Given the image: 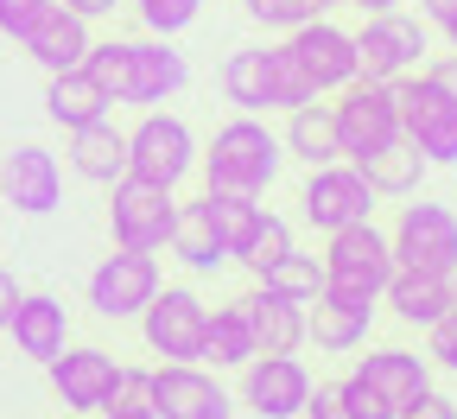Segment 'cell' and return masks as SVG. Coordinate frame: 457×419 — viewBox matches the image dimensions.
Returning a JSON list of instances; mask_svg holds the SVG:
<instances>
[{"instance_id": "6da1fadb", "label": "cell", "mask_w": 457, "mask_h": 419, "mask_svg": "<svg viewBox=\"0 0 457 419\" xmlns=\"http://www.w3.org/2000/svg\"><path fill=\"white\" fill-rule=\"evenodd\" d=\"M83 71L108 89L114 108H159L171 102L185 83H191V64H185V51H171V38H96L89 57H83Z\"/></svg>"}, {"instance_id": "7a4b0ae2", "label": "cell", "mask_w": 457, "mask_h": 419, "mask_svg": "<svg viewBox=\"0 0 457 419\" xmlns=\"http://www.w3.org/2000/svg\"><path fill=\"white\" fill-rule=\"evenodd\" d=\"M286 165V147L279 134L261 122V114H242L222 122L210 134V147H197V172H204V191H248V197H267L273 178Z\"/></svg>"}, {"instance_id": "3957f363", "label": "cell", "mask_w": 457, "mask_h": 419, "mask_svg": "<svg viewBox=\"0 0 457 419\" xmlns=\"http://www.w3.org/2000/svg\"><path fill=\"white\" fill-rule=\"evenodd\" d=\"M324 292L343 298L356 312H381V286L394 273V248H387V229L375 216L350 222V229H330L324 235Z\"/></svg>"}, {"instance_id": "277c9868", "label": "cell", "mask_w": 457, "mask_h": 419, "mask_svg": "<svg viewBox=\"0 0 457 419\" xmlns=\"http://www.w3.org/2000/svg\"><path fill=\"white\" fill-rule=\"evenodd\" d=\"M171 222H179V191L171 185H153V178H140V172H121L108 185V235H114V248L159 255L171 242Z\"/></svg>"}, {"instance_id": "5b68a950", "label": "cell", "mask_w": 457, "mask_h": 419, "mask_svg": "<svg viewBox=\"0 0 457 419\" xmlns=\"http://www.w3.org/2000/svg\"><path fill=\"white\" fill-rule=\"evenodd\" d=\"M128 172L153 178V185L179 191L185 178L197 172V134L185 114H165V108H140V122L128 128Z\"/></svg>"}, {"instance_id": "8992f818", "label": "cell", "mask_w": 457, "mask_h": 419, "mask_svg": "<svg viewBox=\"0 0 457 419\" xmlns=\"http://www.w3.org/2000/svg\"><path fill=\"white\" fill-rule=\"evenodd\" d=\"M330 122H337V147H343V159L381 153L387 140H400V102H394V83H381V77L343 83L337 102H330Z\"/></svg>"}, {"instance_id": "52a82bcc", "label": "cell", "mask_w": 457, "mask_h": 419, "mask_svg": "<svg viewBox=\"0 0 457 419\" xmlns=\"http://www.w3.org/2000/svg\"><path fill=\"white\" fill-rule=\"evenodd\" d=\"M134 324H140V343L159 356V363H204V324H210V306H204L191 286H159Z\"/></svg>"}, {"instance_id": "ba28073f", "label": "cell", "mask_w": 457, "mask_h": 419, "mask_svg": "<svg viewBox=\"0 0 457 419\" xmlns=\"http://www.w3.org/2000/svg\"><path fill=\"white\" fill-rule=\"evenodd\" d=\"M394 102H400V134L426 153V165H457V102L426 71L394 77Z\"/></svg>"}, {"instance_id": "9c48e42d", "label": "cell", "mask_w": 457, "mask_h": 419, "mask_svg": "<svg viewBox=\"0 0 457 419\" xmlns=\"http://www.w3.org/2000/svg\"><path fill=\"white\" fill-rule=\"evenodd\" d=\"M165 280H159V255H146V248H114V255H102L96 261V273H89V312L96 318H108V324H128V318H140L146 312V298L159 292Z\"/></svg>"}, {"instance_id": "30bf717a", "label": "cell", "mask_w": 457, "mask_h": 419, "mask_svg": "<svg viewBox=\"0 0 457 419\" xmlns=\"http://www.w3.org/2000/svg\"><path fill=\"white\" fill-rule=\"evenodd\" d=\"M394 267H420V273H451L457 267V210L451 204H400L387 229Z\"/></svg>"}, {"instance_id": "8fae6325", "label": "cell", "mask_w": 457, "mask_h": 419, "mask_svg": "<svg viewBox=\"0 0 457 419\" xmlns=\"http://www.w3.org/2000/svg\"><path fill=\"white\" fill-rule=\"evenodd\" d=\"M375 204H381V197L369 191V178L356 172V159H324V165H312L305 191H299V210H305V222H312L318 235L375 216Z\"/></svg>"}, {"instance_id": "7c38bea8", "label": "cell", "mask_w": 457, "mask_h": 419, "mask_svg": "<svg viewBox=\"0 0 457 419\" xmlns=\"http://www.w3.org/2000/svg\"><path fill=\"white\" fill-rule=\"evenodd\" d=\"M45 369H51V394H57V406L77 413V419L102 413L114 394H121V363H114L102 343H64V356H51Z\"/></svg>"}, {"instance_id": "4fadbf2b", "label": "cell", "mask_w": 457, "mask_h": 419, "mask_svg": "<svg viewBox=\"0 0 457 419\" xmlns=\"http://www.w3.org/2000/svg\"><path fill=\"white\" fill-rule=\"evenodd\" d=\"M146 400L159 419H236L228 388L204 363H159L146 369Z\"/></svg>"}, {"instance_id": "5bb4252c", "label": "cell", "mask_w": 457, "mask_h": 419, "mask_svg": "<svg viewBox=\"0 0 457 419\" xmlns=\"http://www.w3.org/2000/svg\"><path fill=\"white\" fill-rule=\"evenodd\" d=\"M286 45H293V57L305 64V77L318 83V96H337L343 83L362 77V57H356V32L337 26L330 13H312L305 26L286 32Z\"/></svg>"}, {"instance_id": "9a60e30c", "label": "cell", "mask_w": 457, "mask_h": 419, "mask_svg": "<svg viewBox=\"0 0 457 419\" xmlns=\"http://www.w3.org/2000/svg\"><path fill=\"white\" fill-rule=\"evenodd\" d=\"M420 51H432V45H426V26H420L413 13H400V7H387V13H362V26H356L362 77L394 83V77L420 71Z\"/></svg>"}, {"instance_id": "2e32d148", "label": "cell", "mask_w": 457, "mask_h": 419, "mask_svg": "<svg viewBox=\"0 0 457 419\" xmlns=\"http://www.w3.org/2000/svg\"><path fill=\"white\" fill-rule=\"evenodd\" d=\"M312 400V369L299 356H248L242 363V406L254 419H299Z\"/></svg>"}, {"instance_id": "e0dca14e", "label": "cell", "mask_w": 457, "mask_h": 419, "mask_svg": "<svg viewBox=\"0 0 457 419\" xmlns=\"http://www.w3.org/2000/svg\"><path fill=\"white\" fill-rule=\"evenodd\" d=\"M64 197V165L45 147H13L0 159V204H13L20 216H51Z\"/></svg>"}, {"instance_id": "ac0fdd59", "label": "cell", "mask_w": 457, "mask_h": 419, "mask_svg": "<svg viewBox=\"0 0 457 419\" xmlns=\"http://www.w3.org/2000/svg\"><path fill=\"white\" fill-rule=\"evenodd\" d=\"M20 45H26V57H32L45 77H57V71H77L83 57H89L96 32H89L83 13H71V7H57V0H51V7L38 13V26H32Z\"/></svg>"}, {"instance_id": "d6986e66", "label": "cell", "mask_w": 457, "mask_h": 419, "mask_svg": "<svg viewBox=\"0 0 457 419\" xmlns=\"http://www.w3.org/2000/svg\"><path fill=\"white\" fill-rule=\"evenodd\" d=\"M242 312L254 324L261 356H299L305 349V298H286V292L254 280V292H242Z\"/></svg>"}, {"instance_id": "ffe728a7", "label": "cell", "mask_w": 457, "mask_h": 419, "mask_svg": "<svg viewBox=\"0 0 457 419\" xmlns=\"http://www.w3.org/2000/svg\"><path fill=\"white\" fill-rule=\"evenodd\" d=\"M356 375L394 406V413H407L420 394H432V356H420V349H369L362 363H356Z\"/></svg>"}, {"instance_id": "44dd1931", "label": "cell", "mask_w": 457, "mask_h": 419, "mask_svg": "<svg viewBox=\"0 0 457 419\" xmlns=\"http://www.w3.org/2000/svg\"><path fill=\"white\" fill-rule=\"evenodd\" d=\"M7 337L20 356H32V363H51V356H64L71 343V312H64V298H51V292H20V306L7 318Z\"/></svg>"}, {"instance_id": "7402d4cb", "label": "cell", "mask_w": 457, "mask_h": 419, "mask_svg": "<svg viewBox=\"0 0 457 419\" xmlns=\"http://www.w3.org/2000/svg\"><path fill=\"white\" fill-rule=\"evenodd\" d=\"M381 306L400 318V324H438L451 312V273H420V267H394L387 286H381Z\"/></svg>"}, {"instance_id": "603a6c76", "label": "cell", "mask_w": 457, "mask_h": 419, "mask_svg": "<svg viewBox=\"0 0 457 419\" xmlns=\"http://www.w3.org/2000/svg\"><path fill=\"white\" fill-rule=\"evenodd\" d=\"M71 172L89 185H114L128 172V128H114L108 114L89 128H71Z\"/></svg>"}, {"instance_id": "cb8c5ba5", "label": "cell", "mask_w": 457, "mask_h": 419, "mask_svg": "<svg viewBox=\"0 0 457 419\" xmlns=\"http://www.w3.org/2000/svg\"><path fill=\"white\" fill-rule=\"evenodd\" d=\"M356 172L369 178V191L375 197H420V185H426V153L407 140V134H400V140H387L381 153H362L356 159Z\"/></svg>"}, {"instance_id": "d4e9b609", "label": "cell", "mask_w": 457, "mask_h": 419, "mask_svg": "<svg viewBox=\"0 0 457 419\" xmlns=\"http://www.w3.org/2000/svg\"><path fill=\"white\" fill-rule=\"evenodd\" d=\"M369 324H375V312H356V306H343V298H330V292H318L312 306H305V343H318L324 356L362 349L369 343Z\"/></svg>"}, {"instance_id": "484cf974", "label": "cell", "mask_w": 457, "mask_h": 419, "mask_svg": "<svg viewBox=\"0 0 457 419\" xmlns=\"http://www.w3.org/2000/svg\"><path fill=\"white\" fill-rule=\"evenodd\" d=\"M114 102H108V89L77 64V71H57L51 83H45V114H51V122L57 128H89V122H102V114H108Z\"/></svg>"}, {"instance_id": "4316f807", "label": "cell", "mask_w": 457, "mask_h": 419, "mask_svg": "<svg viewBox=\"0 0 457 419\" xmlns=\"http://www.w3.org/2000/svg\"><path fill=\"white\" fill-rule=\"evenodd\" d=\"M286 159H299V165H324V159H343L337 147V122H330V102H299V108H286V134H279Z\"/></svg>"}, {"instance_id": "83f0119b", "label": "cell", "mask_w": 457, "mask_h": 419, "mask_svg": "<svg viewBox=\"0 0 457 419\" xmlns=\"http://www.w3.org/2000/svg\"><path fill=\"white\" fill-rule=\"evenodd\" d=\"M254 349V324L242 312V298H228V306H210V324H204V363L210 369H242Z\"/></svg>"}, {"instance_id": "f1b7e54d", "label": "cell", "mask_w": 457, "mask_h": 419, "mask_svg": "<svg viewBox=\"0 0 457 419\" xmlns=\"http://www.w3.org/2000/svg\"><path fill=\"white\" fill-rule=\"evenodd\" d=\"M171 255H179L191 273H222L228 267V248L216 242V229H210V216H204V197L197 204H179V222H171V242H165Z\"/></svg>"}, {"instance_id": "f546056e", "label": "cell", "mask_w": 457, "mask_h": 419, "mask_svg": "<svg viewBox=\"0 0 457 419\" xmlns=\"http://www.w3.org/2000/svg\"><path fill=\"white\" fill-rule=\"evenodd\" d=\"M216 83H222V102H236L242 114H267V108H273V102H267V45L228 51L222 71H216Z\"/></svg>"}, {"instance_id": "4dcf8cb0", "label": "cell", "mask_w": 457, "mask_h": 419, "mask_svg": "<svg viewBox=\"0 0 457 419\" xmlns=\"http://www.w3.org/2000/svg\"><path fill=\"white\" fill-rule=\"evenodd\" d=\"M204 216L216 229V242L228 248V261H236L242 242L254 235V222H261V197H248V191H204Z\"/></svg>"}, {"instance_id": "1f68e13d", "label": "cell", "mask_w": 457, "mask_h": 419, "mask_svg": "<svg viewBox=\"0 0 457 419\" xmlns=\"http://www.w3.org/2000/svg\"><path fill=\"white\" fill-rule=\"evenodd\" d=\"M267 102L273 108H299V102H318V83L305 77V64L293 57V45H267Z\"/></svg>"}, {"instance_id": "d6a6232c", "label": "cell", "mask_w": 457, "mask_h": 419, "mask_svg": "<svg viewBox=\"0 0 457 419\" xmlns=\"http://www.w3.org/2000/svg\"><path fill=\"white\" fill-rule=\"evenodd\" d=\"M261 286H273V292L305 298V306H312V298L324 292V261H318V255H299V242H293V248H286V255L261 273Z\"/></svg>"}, {"instance_id": "836d02e7", "label": "cell", "mask_w": 457, "mask_h": 419, "mask_svg": "<svg viewBox=\"0 0 457 419\" xmlns=\"http://www.w3.org/2000/svg\"><path fill=\"white\" fill-rule=\"evenodd\" d=\"M286 248H293V222H286L279 210H261V222H254V235H248V242H242V255H236V267H248L254 280L286 255Z\"/></svg>"}, {"instance_id": "e575fe53", "label": "cell", "mask_w": 457, "mask_h": 419, "mask_svg": "<svg viewBox=\"0 0 457 419\" xmlns=\"http://www.w3.org/2000/svg\"><path fill=\"white\" fill-rule=\"evenodd\" d=\"M128 7H134L140 32H153V38H179V32H191V26H197L204 0H128Z\"/></svg>"}, {"instance_id": "d590c367", "label": "cell", "mask_w": 457, "mask_h": 419, "mask_svg": "<svg viewBox=\"0 0 457 419\" xmlns=\"http://www.w3.org/2000/svg\"><path fill=\"white\" fill-rule=\"evenodd\" d=\"M330 388H337V406H343V419H400V413H394V406H387V400H381V394H375V388H369L356 369L343 375V381H330Z\"/></svg>"}, {"instance_id": "8d00e7d4", "label": "cell", "mask_w": 457, "mask_h": 419, "mask_svg": "<svg viewBox=\"0 0 457 419\" xmlns=\"http://www.w3.org/2000/svg\"><path fill=\"white\" fill-rule=\"evenodd\" d=\"M242 13L254 26H267V32H293V26H305L318 13V0H242Z\"/></svg>"}, {"instance_id": "74e56055", "label": "cell", "mask_w": 457, "mask_h": 419, "mask_svg": "<svg viewBox=\"0 0 457 419\" xmlns=\"http://www.w3.org/2000/svg\"><path fill=\"white\" fill-rule=\"evenodd\" d=\"M102 419H159L146 400V369H121V394L102 406Z\"/></svg>"}, {"instance_id": "f35d334b", "label": "cell", "mask_w": 457, "mask_h": 419, "mask_svg": "<svg viewBox=\"0 0 457 419\" xmlns=\"http://www.w3.org/2000/svg\"><path fill=\"white\" fill-rule=\"evenodd\" d=\"M426 356H432V369L457 375V306H451L438 324H426Z\"/></svg>"}, {"instance_id": "ab89813d", "label": "cell", "mask_w": 457, "mask_h": 419, "mask_svg": "<svg viewBox=\"0 0 457 419\" xmlns=\"http://www.w3.org/2000/svg\"><path fill=\"white\" fill-rule=\"evenodd\" d=\"M45 7H51V0H0V38H13V45H20V38L38 26Z\"/></svg>"}, {"instance_id": "60d3db41", "label": "cell", "mask_w": 457, "mask_h": 419, "mask_svg": "<svg viewBox=\"0 0 457 419\" xmlns=\"http://www.w3.org/2000/svg\"><path fill=\"white\" fill-rule=\"evenodd\" d=\"M400 419H457V406H451V400L432 388V394H420V400H413L407 413H400Z\"/></svg>"}, {"instance_id": "b9f144b4", "label": "cell", "mask_w": 457, "mask_h": 419, "mask_svg": "<svg viewBox=\"0 0 457 419\" xmlns=\"http://www.w3.org/2000/svg\"><path fill=\"white\" fill-rule=\"evenodd\" d=\"M299 419H343L337 388H318V381H312V400H305V413H299Z\"/></svg>"}, {"instance_id": "7bdbcfd3", "label": "cell", "mask_w": 457, "mask_h": 419, "mask_svg": "<svg viewBox=\"0 0 457 419\" xmlns=\"http://www.w3.org/2000/svg\"><path fill=\"white\" fill-rule=\"evenodd\" d=\"M426 77H432V83H438V89H445V96L457 102V51H445V57H432V64H426Z\"/></svg>"}, {"instance_id": "ee69618b", "label": "cell", "mask_w": 457, "mask_h": 419, "mask_svg": "<svg viewBox=\"0 0 457 419\" xmlns=\"http://www.w3.org/2000/svg\"><path fill=\"white\" fill-rule=\"evenodd\" d=\"M20 280H13V267H0V337H7V318H13V306H20Z\"/></svg>"}, {"instance_id": "f6af8a7d", "label": "cell", "mask_w": 457, "mask_h": 419, "mask_svg": "<svg viewBox=\"0 0 457 419\" xmlns=\"http://www.w3.org/2000/svg\"><path fill=\"white\" fill-rule=\"evenodd\" d=\"M57 7H71V13H83V20L96 26V20H108L114 7H128V0H57Z\"/></svg>"}, {"instance_id": "bcb514c9", "label": "cell", "mask_w": 457, "mask_h": 419, "mask_svg": "<svg viewBox=\"0 0 457 419\" xmlns=\"http://www.w3.org/2000/svg\"><path fill=\"white\" fill-rule=\"evenodd\" d=\"M420 13H426V26H445L457 13V0H420Z\"/></svg>"}, {"instance_id": "7dc6e473", "label": "cell", "mask_w": 457, "mask_h": 419, "mask_svg": "<svg viewBox=\"0 0 457 419\" xmlns=\"http://www.w3.org/2000/svg\"><path fill=\"white\" fill-rule=\"evenodd\" d=\"M343 7H356V13H387V7H400V0H343Z\"/></svg>"}, {"instance_id": "c3c4849f", "label": "cell", "mask_w": 457, "mask_h": 419, "mask_svg": "<svg viewBox=\"0 0 457 419\" xmlns=\"http://www.w3.org/2000/svg\"><path fill=\"white\" fill-rule=\"evenodd\" d=\"M438 32H445V45H451V51H457V13H451V20H445V26H438Z\"/></svg>"}, {"instance_id": "681fc988", "label": "cell", "mask_w": 457, "mask_h": 419, "mask_svg": "<svg viewBox=\"0 0 457 419\" xmlns=\"http://www.w3.org/2000/svg\"><path fill=\"white\" fill-rule=\"evenodd\" d=\"M337 7H343V0H318V13H337Z\"/></svg>"}, {"instance_id": "f907efd6", "label": "cell", "mask_w": 457, "mask_h": 419, "mask_svg": "<svg viewBox=\"0 0 457 419\" xmlns=\"http://www.w3.org/2000/svg\"><path fill=\"white\" fill-rule=\"evenodd\" d=\"M451 306H457V267H451Z\"/></svg>"}, {"instance_id": "816d5d0a", "label": "cell", "mask_w": 457, "mask_h": 419, "mask_svg": "<svg viewBox=\"0 0 457 419\" xmlns=\"http://www.w3.org/2000/svg\"><path fill=\"white\" fill-rule=\"evenodd\" d=\"M0 222H7V204H0Z\"/></svg>"}, {"instance_id": "f5cc1de1", "label": "cell", "mask_w": 457, "mask_h": 419, "mask_svg": "<svg viewBox=\"0 0 457 419\" xmlns=\"http://www.w3.org/2000/svg\"><path fill=\"white\" fill-rule=\"evenodd\" d=\"M64 419H77V413H64Z\"/></svg>"}]
</instances>
